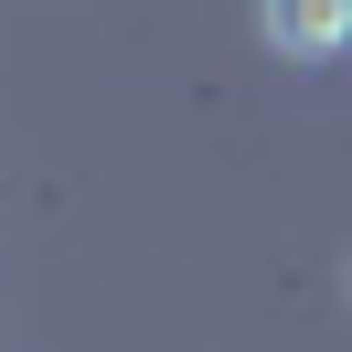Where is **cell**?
Returning <instances> with one entry per match:
<instances>
[{
	"label": "cell",
	"instance_id": "1",
	"mask_svg": "<svg viewBox=\"0 0 352 352\" xmlns=\"http://www.w3.org/2000/svg\"><path fill=\"white\" fill-rule=\"evenodd\" d=\"M267 43H288V54H342V43H352V11H342V0H299V11H267Z\"/></svg>",
	"mask_w": 352,
	"mask_h": 352
}]
</instances>
